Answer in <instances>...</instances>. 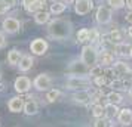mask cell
<instances>
[{"mask_svg": "<svg viewBox=\"0 0 132 127\" xmlns=\"http://www.w3.org/2000/svg\"><path fill=\"white\" fill-rule=\"evenodd\" d=\"M128 34H129V36L132 37V24H131V27H129V28H128Z\"/></svg>", "mask_w": 132, "mask_h": 127, "instance_id": "cell-37", "label": "cell"}, {"mask_svg": "<svg viewBox=\"0 0 132 127\" xmlns=\"http://www.w3.org/2000/svg\"><path fill=\"white\" fill-rule=\"evenodd\" d=\"M94 83H95L98 87H104V86H107L110 83V80H108V75L107 74H100V75H95L94 77Z\"/></svg>", "mask_w": 132, "mask_h": 127, "instance_id": "cell-27", "label": "cell"}, {"mask_svg": "<svg viewBox=\"0 0 132 127\" xmlns=\"http://www.w3.org/2000/svg\"><path fill=\"white\" fill-rule=\"evenodd\" d=\"M129 44H123V43L120 42V43H117L116 44V52L119 55H129Z\"/></svg>", "mask_w": 132, "mask_h": 127, "instance_id": "cell-29", "label": "cell"}, {"mask_svg": "<svg viewBox=\"0 0 132 127\" xmlns=\"http://www.w3.org/2000/svg\"><path fill=\"white\" fill-rule=\"evenodd\" d=\"M111 16H113V13H111V7L110 6H100L96 9L95 19L98 24H101V25L108 24L111 21Z\"/></svg>", "mask_w": 132, "mask_h": 127, "instance_id": "cell-7", "label": "cell"}, {"mask_svg": "<svg viewBox=\"0 0 132 127\" xmlns=\"http://www.w3.org/2000/svg\"><path fill=\"white\" fill-rule=\"evenodd\" d=\"M33 2H34V0H22V6H24V7H27L28 5H31Z\"/></svg>", "mask_w": 132, "mask_h": 127, "instance_id": "cell-35", "label": "cell"}, {"mask_svg": "<svg viewBox=\"0 0 132 127\" xmlns=\"http://www.w3.org/2000/svg\"><path fill=\"white\" fill-rule=\"evenodd\" d=\"M107 40L110 43H114V44H117L123 40V34H122V31L120 30H113L111 33H108L107 34Z\"/></svg>", "mask_w": 132, "mask_h": 127, "instance_id": "cell-23", "label": "cell"}, {"mask_svg": "<svg viewBox=\"0 0 132 127\" xmlns=\"http://www.w3.org/2000/svg\"><path fill=\"white\" fill-rule=\"evenodd\" d=\"M92 115L95 118H105L104 105H101V103H94V106H92Z\"/></svg>", "mask_w": 132, "mask_h": 127, "instance_id": "cell-26", "label": "cell"}, {"mask_svg": "<svg viewBox=\"0 0 132 127\" xmlns=\"http://www.w3.org/2000/svg\"><path fill=\"white\" fill-rule=\"evenodd\" d=\"M107 3L111 9H122L125 6V0H107Z\"/></svg>", "mask_w": 132, "mask_h": 127, "instance_id": "cell-30", "label": "cell"}, {"mask_svg": "<svg viewBox=\"0 0 132 127\" xmlns=\"http://www.w3.org/2000/svg\"><path fill=\"white\" fill-rule=\"evenodd\" d=\"M125 6L129 9V11H132V0H125Z\"/></svg>", "mask_w": 132, "mask_h": 127, "instance_id": "cell-33", "label": "cell"}, {"mask_svg": "<svg viewBox=\"0 0 132 127\" xmlns=\"http://www.w3.org/2000/svg\"><path fill=\"white\" fill-rule=\"evenodd\" d=\"M62 2H65V3H68V2H70V0H62Z\"/></svg>", "mask_w": 132, "mask_h": 127, "instance_id": "cell-40", "label": "cell"}, {"mask_svg": "<svg viewBox=\"0 0 132 127\" xmlns=\"http://www.w3.org/2000/svg\"><path fill=\"white\" fill-rule=\"evenodd\" d=\"M113 73L116 74L117 77L125 75V74L129 73V67H128V64L122 62V61H119V62H113Z\"/></svg>", "mask_w": 132, "mask_h": 127, "instance_id": "cell-20", "label": "cell"}, {"mask_svg": "<svg viewBox=\"0 0 132 127\" xmlns=\"http://www.w3.org/2000/svg\"><path fill=\"white\" fill-rule=\"evenodd\" d=\"M45 7V0H34L31 5H28V6L25 7V11L30 13H34L37 12V11H40V9H43Z\"/></svg>", "mask_w": 132, "mask_h": 127, "instance_id": "cell-25", "label": "cell"}, {"mask_svg": "<svg viewBox=\"0 0 132 127\" xmlns=\"http://www.w3.org/2000/svg\"><path fill=\"white\" fill-rule=\"evenodd\" d=\"M94 7V0H74V12L83 16L92 11Z\"/></svg>", "mask_w": 132, "mask_h": 127, "instance_id": "cell-9", "label": "cell"}, {"mask_svg": "<svg viewBox=\"0 0 132 127\" xmlns=\"http://www.w3.org/2000/svg\"><path fill=\"white\" fill-rule=\"evenodd\" d=\"M6 3H7L9 7H13L15 5H16V0H6Z\"/></svg>", "mask_w": 132, "mask_h": 127, "instance_id": "cell-34", "label": "cell"}, {"mask_svg": "<svg viewBox=\"0 0 132 127\" xmlns=\"http://www.w3.org/2000/svg\"><path fill=\"white\" fill-rule=\"evenodd\" d=\"M114 62V55L110 52V50H101L98 52V65L104 67H110Z\"/></svg>", "mask_w": 132, "mask_h": 127, "instance_id": "cell-11", "label": "cell"}, {"mask_svg": "<svg viewBox=\"0 0 132 127\" xmlns=\"http://www.w3.org/2000/svg\"><path fill=\"white\" fill-rule=\"evenodd\" d=\"M90 99H92V95H90L89 92H88V89H82V90H76V93L73 95V101L77 103H83V105H86V103L90 102Z\"/></svg>", "mask_w": 132, "mask_h": 127, "instance_id": "cell-13", "label": "cell"}, {"mask_svg": "<svg viewBox=\"0 0 132 127\" xmlns=\"http://www.w3.org/2000/svg\"><path fill=\"white\" fill-rule=\"evenodd\" d=\"M105 99H107V102L114 103V105H119V103L123 102V96L120 95L119 92H110V93H107Z\"/></svg>", "mask_w": 132, "mask_h": 127, "instance_id": "cell-22", "label": "cell"}, {"mask_svg": "<svg viewBox=\"0 0 132 127\" xmlns=\"http://www.w3.org/2000/svg\"><path fill=\"white\" fill-rule=\"evenodd\" d=\"M7 11H9V6H7L6 0H0V15L6 13Z\"/></svg>", "mask_w": 132, "mask_h": 127, "instance_id": "cell-31", "label": "cell"}, {"mask_svg": "<svg viewBox=\"0 0 132 127\" xmlns=\"http://www.w3.org/2000/svg\"><path fill=\"white\" fill-rule=\"evenodd\" d=\"M33 86H34L36 90H39V92H46V90H49V87L52 86V79L45 73L39 74L36 79H34V81H33Z\"/></svg>", "mask_w": 132, "mask_h": 127, "instance_id": "cell-6", "label": "cell"}, {"mask_svg": "<svg viewBox=\"0 0 132 127\" xmlns=\"http://www.w3.org/2000/svg\"><path fill=\"white\" fill-rule=\"evenodd\" d=\"M65 9H67L65 2H62V0H54L52 5H51V11H49V12L52 13V15H60V13H62Z\"/></svg>", "mask_w": 132, "mask_h": 127, "instance_id": "cell-18", "label": "cell"}, {"mask_svg": "<svg viewBox=\"0 0 132 127\" xmlns=\"http://www.w3.org/2000/svg\"><path fill=\"white\" fill-rule=\"evenodd\" d=\"M2 28H3V31L7 33V34H15V33H18L19 28H21V22H19V19L9 16V18L3 19Z\"/></svg>", "mask_w": 132, "mask_h": 127, "instance_id": "cell-8", "label": "cell"}, {"mask_svg": "<svg viewBox=\"0 0 132 127\" xmlns=\"http://www.w3.org/2000/svg\"><path fill=\"white\" fill-rule=\"evenodd\" d=\"M80 59L83 61L89 68L96 65V64H98V50H96V47H94L92 44L83 46L82 53H80Z\"/></svg>", "mask_w": 132, "mask_h": 127, "instance_id": "cell-3", "label": "cell"}, {"mask_svg": "<svg viewBox=\"0 0 132 127\" xmlns=\"http://www.w3.org/2000/svg\"><path fill=\"white\" fill-rule=\"evenodd\" d=\"M126 21H128V22H131V24H132V11H129V13L126 15Z\"/></svg>", "mask_w": 132, "mask_h": 127, "instance_id": "cell-36", "label": "cell"}, {"mask_svg": "<svg viewBox=\"0 0 132 127\" xmlns=\"http://www.w3.org/2000/svg\"><path fill=\"white\" fill-rule=\"evenodd\" d=\"M6 46V37H5V34L0 31V49H3Z\"/></svg>", "mask_w": 132, "mask_h": 127, "instance_id": "cell-32", "label": "cell"}, {"mask_svg": "<svg viewBox=\"0 0 132 127\" xmlns=\"http://www.w3.org/2000/svg\"><path fill=\"white\" fill-rule=\"evenodd\" d=\"M104 112H105V118H107V120H111V118H114V117L117 115L119 108H117V105L107 102V105H104Z\"/></svg>", "mask_w": 132, "mask_h": 127, "instance_id": "cell-21", "label": "cell"}, {"mask_svg": "<svg viewBox=\"0 0 132 127\" xmlns=\"http://www.w3.org/2000/svg\"><path fill=\"white\" fill-rule=\"evenodd\" d=\"M31 86H33V83H31V80L28 79L27 75H19V77H16V79H15L13 89L18 92V93L24 95V93H28V92H30Z\"/></svg>", "mask_w": 132, "mask_h": 127, "instance_id": "cell-4", "label": "cell"}, {"mask_svg": "<svg viewBox=\"0 0 132 127\" xmlns=\"http://www.w3.org/2000/svg\"><path fill=\"white\" fill-rule=\"evenodd\" d=\"M73 24L68 19L56 18L48 22V34L55 40H65L71 36Z\"/></svg>", "mask_w": 132, "mask_h": 127, "instance_id": "cell-1", "label": "cell"}, {"mask_svg": "<svg viewBox=\"0 0 132 127\" xmlns=\"http://www.w3.org/2000/svg\"><path fill=\"white\" fill-rule=\"evenodd\" d=\"M22 109H24L25 115H36L37 112H39V103H37L36 101H33V96H30L28 97V101L24 102Z\"/></svg>", "mask_w": 132, "mask_h": 127, "instance_id": "cell-16", "label": "cell"}, {"mask_svg": "<svg viewBox=\"0 0 132 127\" xmlns=\"http://www.w3.org/2000/svg\"><path fill=\"white\" fill-rule=\"evenodd\" d=\"M21 52H19L18 49H11L9 52H7V64L9 65H12V67H16L18 65L19 59H21Z\"/></svg>", "mask_w": 132, "mask_h": 127, "instance_id": "cell-19", "label": "cell"}, {"mask_svg": "<svg viewBox=\"0 0 132 127\" xmlns=\"http://www.w3.org/2000/svg\"><path fill=\"white\" fill-rule=\"evenodd\" d=\"M129 56L132 58V44H131V47H129Z\"/></svg>", "mask_w": 132, "mask_h": 127, "instance_id": "cell-39", "label": "cell"}, {"mask_svg": "<svg viewBox=\"0 0 132 127\" xmlns=\"http://www.w3.org/2000/svg\"><path fill=\"white\" fill-rule=\"evenodd\" d=\"M33 64H34L33 56H30V55H22L21 59H19V62H18L19 71H21V73H27V71H30L31 68H33Z\"/></svg>", "mask_w": 132, "mask_h": 127, "instance_id": "cell-15", "label": "cell"}, {"mask_svg": "<svg viewBox=\"0 0 132 127\" xmlns=\"http://www.w3.org/2000/svg\"><path fill=\"white\" fill-rule=\"evenodd\" d=\"M90 80L85 75H77V74H71L68 80H67V87L71 90H82V89H89Z\"/></svg>", "mask_w": 132, "mask_h": 127, "instance_id": "cell-2", "label": "cell"}, {"mask_svg": "<svg viewBox=\"0 0 132 127\" xmlns=\"http://www.w3.org/2000/svg\"><path fill=\"white\" fill-rule=\"evenodd\" d=\"M49 49V44L48 42L45 40V38H34L33 42L30 43V50L33 55H36V56H42L48 52Z\"/></svg>", "mask_w": 132, "mask_h": 127, "instance_id": "cell-5", "label": "cell"}, {"mask_svg": "<svg viewBox=\"0 0 132 127\" xmlns=\"http://www.w3.org/2000/svg\"><path fill=\"white\" fill-rule=\"evenodd\" d=\"M3 90H5V84H3V83L0 81V92H3Z\"/></svg>", "mask_w": 132, "mask_h": 127, "instance_id": "cell-38", "label": "cell"}, {"mask_svg": "<svg viewBox=\"0 0 132 127\" xmlns=\"http://www.w3.org/2000/svg\"><path fill=\"white\" fill-rule=\"evenodd\" d=\"M89 71V67L85 64L82 59H76L70 62L68 65V73L70 74H77V75H86Z\"/></svg>", "mask_w": 132, "mask_h": 127, "instance_id": "cell-10", "label": "cell"}, {"mask_svg": "<svg viewBox=\"0 0 132 127\" xmlns=\"http://www.w3.org/2000/svg\"><path fill=\"white\" fill-rule=\"evenodd\" d=\"M22 106H24V97L21 96H13L7 102V108H9L11 112H21Z\"/></svg>", "mask_w": 132, "mask_h": 127, "instance_id": "cell-14", "label": "cell"}, {"mask_svg": "<svg viewBox=\"0 0 132 127\" xmlns=\"http://www.w3.org/2000/svg\"><path fill=\"white\" fill-rule=\"evenodd\" d=\"M116 117H117V121L122 126H131L132 124V109H129V108L119 109V112H117Z\"/></svg>", "mask_w": 132, "mask_h": 127, "instance_id": "cell-12", "label": "cell"}, {"mask_svg": "<svg viewBox=\"0 0 132 127\" xmlns=\"http://www.w3.org/2000/svg\"><path fill=\"white\" fill-rule=\"evenodd\" d=\"M77 42L79 43H89V28H82V30H79Z\"/></svg>", "mask_w": 132, "mask_h": 127, "instance_id": "cell-28", "label": "cell"}, {"mask_svg": "<svg viewBox=\"0 0 132 127\" xmlns=\"http://www.w3.org/2000/svg\"><path fill=\"white\" fill-rule=\"evenodd\" d=\"M61 95H62V93H61L58 89H49V90H46V101H48L49 103H54L61 97Z\"/></svg>", "mask_w": 132, "mask_h": 127, "instance_id": "cell-24", "label": "cell"}, {"mask_svg": "<svg viewBox=\"0 0 132 127\" xmlns=\"http://www.w3.org/2000/svg\"><path fill=\"white\" fill-rule=\"evenodd\" d=\"M34 21H36V24H39V25L48 24L49 21H51V12L43 11V9L37 11V12H34Z\"/></svg>", "mask_w": 132, "mask_h": 127, "instance_id": "cell-17", "label": "cell"}]
</instances>
